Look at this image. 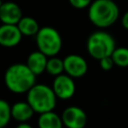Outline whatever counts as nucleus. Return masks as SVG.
<instances>
[{"label": "nucleus", "mask_w": 128, "mask_h": 128, "mask_svg": "<svg viewBox=\"0 0 128 128\" xmlns=\"http://www.w3.org/2000/svg\"><path fill=\"white\" fill-rule=\"evenodd\" d=\"M22 33L15 24H2L0 26V45L6 48L17 46L22 40Z\"/></svg>", "instance_id": "9"}, {"label": "nucleus", "mask_w": 128, "mask_h": 128, "mask_svg": "<svg viewBox=\"0 0 128 128\" xmlns=\"http://www.w3.org/2000/svg\"><path fill=\"white\" fill-rule=\"evenodd\" d=\"M35 37L38 50L48 57L56 56L62 49V37L53 27L45 26L40 28Z\"/></svg>", "instance_id": "5"}, {"label": "nucleus", "mask_w": 128, "mask_h": 128, "mask_svg": "<svg viewBox=\"0 0 128 128\" xmlns=\"http://www.w3.org/2000/svg\"><path fill=\"white\" fill-rule=\"evenodd\" d=\"M111 57L116 66L121 67V68L128 67V48L126 47L115 48Z\"/></svg>", "instance_id": "16"}, {"label": "nucleus", "mask_w": 128, "mask_h": 128, "mask_svg": "<svg viewBox=\"0 0 128 128\" xmlns=\"http://www.w3.org/2000/svg\"><path fill=\"white\" fill-rule=\"evenodd\" d=\"M22 17V10L15 2H4L0 8V21L2 24L17 25Z\"/></svg>", "instance_id": "10"}, {"label": "nucleus", "mask_w": 128, "mask_h": 128, "mask_svg": "<svg viewBox=\"0 0 128 128\" xmlns=\"http://www.w3.org/2000/svg\"><path fill=\"white\" fill-rule=\"evenodd\" d=\"M63 124L67 128H85L87 124V115L85 111L77 106H69L61 115Z\"/></svg>", "instance_id": "7"}, {"label": "nucleus", "mask_w": 128, "mask_h": 128, "mask_svg": "<svg viewBox=\"0 0 128 128\" xmlns=\"http://www.w3.org/2000/svg\"><path fill=\"white\" fill-rule=\"evenodd\" d=\"M69 3L76 9H84L90 6L92 0H69Z\"/></svg>", "instance_id": "19"}, {"label": "nucleus", "mask_w": 128, "mask_h": 128, "mask_svg": "<svg viewBox=\"0 0 128 128\" xmlns=\"http://www.w3.org/2000/svg\"><path fill=\"white\" fill-rule=\"evenodd\" d=\"M52 89L58 99L68 100L74 96L76 92V85L71 76L67 74H60L55 77Z\"/></svg>", "instance_id": "6"}, {"label": "nucleus", "mask_w": 128, "mask_h": 128, "mask_svg": "<svg viewBox=\"0 0 128 128\" xmlns=\"http://www.w3.org/2000/svg\"><path fill=\"white\" fill-rule=\"evenodd\" d=\"M2 5H3V0H0V8H1Z\"/></svg>", "instance_id": "22"}, {"label": "nucleus", "mask_w": 128, "mask_h": 128, "mask_svg": "<svg viewBox=\"0 0 128 128\" xmlns=\"http://www.w3.org/2000/svg\"><path fill=\"white\" fill-rule=\"evenodd\" d=\"M115 48L116 43L114 38L105 31H96L87 40V51L96 60L111 56Z\"/></svg>", "instance_id": "4"}, {"label": "nucleus", "mask_w": 128, "mask_h": 128, "mask_svg": "<svg viewBox=\"0 0 128 128\" xmlns=\"http://www.w3.org/2000/svg\"><path fill=\"white\" fill-rule=\"evenodd\" d=\"M23 36H36L40 30L38 22L32 17H22L17 24Z\"/></svg>", "instance_id": "14"}, {"label": "nucleus", "mask_w": 128, "mask_h": 128, "mask_svg": "<svg viewBox=\"0 0 128 128\" xmlns=\"http://www.w3.org/2000/svg\"><path fill=\"white\" fill-rule=\"evenodd\" d=\"M64 72L72 78L83 77L88 71V64L86 60L77 54H70L64 59Z\"/></svg>", "instance_id": "8"}, {"label": "nucleus", "mask_w": 128, "mask_h": 128, "mask_svg": "<svg viewBox=\"0 0 128 128\" xmlns=\"http://www.w3.org/2000/svg\"><path fill=\"white\" fill-rule=\"evenodd\" d=\"M47 61H48V56H46L44 53L38 50L29 54L26 64L29 67V69L36 76H38L46 71Z\"/></svg>", "instance_id": "12"}, {"label": "nucleus", "mask_w": 128, "mask_h": 128, "mask_svg": "<svg viewBox=\"0 0 128 128\" xmlns=\"http://www.w3.org/2000/svg\"><path fill=\"white\" fill-rule=\"evenodd\" d=\"M121 23H122V26H123L126 30H128V11L123 15L122 20H121Z\"/></svg>", "instance_id": "20"}, {"label": "nucleus", "mask_w": 128, "mask_h": 128, "mask_svg": "<svg viewBox=\"0 0 128 128\" xmlns=\"http://www.w3.org/2000/svg\"><path fill=\"white\" fill-rule=\"evenodd\" d=\"M119 7L113 0H95L88 10L90 22L98 28H108L119 18Z\"/></svg>", "instance_id": "2"}, {"label": "nucleus", "mask_w": 128, "mask_h": 128, "mask_svg": "<svg viewBox=\"0 0 128 128\" xmlns=\"http://www.w3.org/2000/svg\"><path fill=\"white\" fill-rule=\"evenodd\" d=\"M12 118L11 115V106L10 104L3 99H0V128H4L8 125Z\"/></svg>", "instance_id": "17"}, {"label": "nucleus", "mask_w": 128, "mask_h": 128, "mask_svg": "<svg viewBox=\"0 0 128 128\" xmlns=\"http://www.w3.org/2000/svg\"><path fill=\"white\" fill-rule=\"evenodd\" d=\"M35 111L33 110V108L31 107V105L26 101H19L14 103L11 106V115L12 118L19 122V123H23V122H27L28 120H30L33 115H34Z\"/></svg>", "instance_id": "11"}, {"label": "nucleus", "mask_w": 128, "mask_h": 128, "mask_svg": "<svg viewBox=\"0 0 128 128\" xmlns=\"http://www.w3.org/2000/svg\"><path fill=\"white\" fill-rule=\"evenodd\" d=\"M57 99L52 87L44 84H35L27 92V102L38 114L53 111Z\"/></svg>", "instance_id": "3"}, {"label": "nucleus", "mask_w": 128, "mask_h": 128, "mask_svg": "<svg viewBox=\"0 0 128 128\" xmlns=\"http://www.w3.org/2000/svg\"><path fill=\"white\" fill-rule=\"evenodd\" d=\"M46 72L49 75H52V76H55V77L60 75V74H63V72H64V61H63V59H60L56 56L50 57L47 61Z\"/></svg>", "instance_id": "15"}, {"label": "nucleus", "mask_w": 128, "mask_h": 128, "mask_svg": "<svg viewBox=\"0 0 128 128\" xmlns=\"http://www.w3.org/2000/svg\"><path fill=\"white\" fill-rule=\"evenodd\" d=\"M38 127L39 128H63L64 124L62 118L54 111L39 114Z\"/></svg>", "instance_id": "13"}, {"label": "nucleus", "mask_w": 128, "mask_h": 128, "mask_svg": "<svg viewBox=\"0 0 128 128\" xmlns=\"http://www.w3.org/2000/svg\"><path fill=\"white\" fill-rule=\"evenodd\" d=\"M99 62H100V67H101L103 70H105V71L111 70V69L114 67V65H115V63H114V61H113V59H112L111 56L104 57V58L100 59Z\"/></svg>", "instance_id": "18"}, {"label": "nucleus", "mask_w": 128, "mask_h": 128, "mask_svg": "<svg viewBox=\"0 0 128 128\" xmlns=\"http://www.w3.org/2000/svg\"><path fill=\"white\" fill-rule=\"evenodd\" d=\"M16 128H33V127L30 124H28L27 122H23V123H19L16 126Z\"/></svg>", "instance_id": "21"}, {"label": "nucleus", "mask_w": 128, "mask_h": 128, "mask_svg": "<svg viewBox=\"0 0 128 128\" xmlns=\"http://www.w3.org/2000/svg\"><path fill=\"white\" fill-rule=\"evenodd\" d=\"M36 77L27 64L15 63L7 68L4 74V82L9 91L15 94H23L36 84Z\"/></svg>", "instance_id": "1"}]
</instances>
